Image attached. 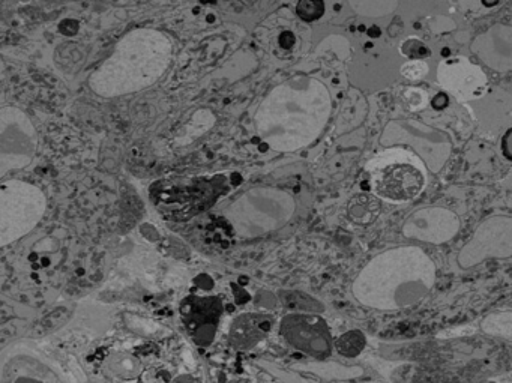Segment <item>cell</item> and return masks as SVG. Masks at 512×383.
<instances>
[{
  "mask_svg": "<svg viewBox=\"0 0 512 383\" xmlns=\"http://www.w3.org/2000/svg\"><path fill=\"white\" fill-rule=\"evenodd\" d=\"M332 97L316 77H290L263 97L253 116L254 130L269 149L292 154L316 143L328 127Z\"/></svg>",
  "mask_w": 512,
  "mask_h": 383,
  "instance_id": "1",
  "label": "cell"
},
{
  "mask_svg": "<svg viewBox=\"0 0 512 383\" xmlns=\"http://www.w3.org/2000/svg\"><path fill=\"white\" fill-rule=\"evenodd\" d=\"M437 266L427 251L401 245L376 254L352 283L356 302L370 310H406L419 304L436 286Z\"/></svg>",
  "mask_w": 512,
  "mask_h": 383,
  "instance_id": "2",
  "label": "cell"
},
{
  "mask_svg": "<svg viewBox=\"0 0 512 383\" xmlns=\"http://www.w3.org/2000/svg\"><path fill=\"white\" fill-rule=\"evenodd\" d=\"M172 59V38L166 32L133 29L91 74L89 88L103 98L137 94L154 86L169 70Z\"/></svg>",
  "mask_w": 512,
  "mask_h": 383,
  "instance_id": "3",
  "label": "cell"
},
{
  "mask_svg": "<svg viewBox=\"0 0 512 383\" xmlns=\"http://www.w3.org/2000/svg\"><path fill=\"white\" fill-rule=\"evenodd\" d=\"M295 212L296 199L290 191L274 185H254L224 206L223 217L236 238L251 241L283 229Z\"/></svg>",
  "mask_w": 512,
  "mask_h": 383,
  "instance_id": "4",
  "label": "cell"
},
{
  "mask_svg": "<svg viewBox=\"0 0 512 383\" xmlns=\"http://www.w3.org/2000/svg\"><path fill=\"white\" fill-rule=\"evenodd\" d=\"M230 188L226 175L166 178L149 188L154 208L170 221H188L217 205Z\"/></svg>",
  "mask_w": 512,
  "mask_h": 383,
  "instance_id": "5",
  "label": "cell"
},
{
  "mask_svg": "<svg viewBox=\"0 0 512 383\" xmlns=\"http://www.w3.org/2000/svg\"><path fill=\"white\" fill-rule=\"evenodd\" d=\"M47 211V197L31 182L11 179L0 185V245L8 247L32 232Z\"/></svg>",
  "mask_w": 512,
  "mask_h": 383,
  "instance_id": "6",
  "label": "cell"
},
{
  "mask_svg": "<svg viewBox=\"0 0 512 383\" xmlns=\"http://www.w3.org/2000/svg\"><path fill=\"white\" fill-rule=\"evenodd\" d=\"M82 380L68 373L64 362L34 341L10 344L0 353V383H61Z\"/></svg>",
  "mask_w": 512,
  "mask_h": 383,
  "instance_id": "7",
  "label": "cell"
},
{
  "mask_svg": "<svg viewBox=\"0 0 512 383\" xmlns=\"http://www.w3.org/2000/svg\"><path fill=\"white\" fill-rule=\"evenodd\" d=\"M379 143L385 148L412 149L430 172H442L452 155V140L446 131L418 119H392L383 128Z\"/></svg>",
  "mask_w": 512,
  "mask_h": 383,
  "instance_id": "8",
  "label": "cell"
},
{
  "mask_svg": "<svg viewBox=\"0 0 512 383\" xmlns=\"http://www.w3.org/2000/svg\"><path fill=\"white\" fill-rule=\"evenodd\" d=\"M38 151L34 122L19 107L0 109V178L31 166Z\"/></svg>",
  "mask_w": 512,
  "mask_h": 383,
  "instance_id": "9",
  "label": "cell"
},
{
  "mask_svg": "<svg viewBox=\"0 0 512 383\" xmlns=\"http://www.w3.org/2000/svg\"><path fill=\"white\" fill-rule=\"evenodd\" d=\"M512 257V217L493 215L476 227L457 256L460 268L470 269L488 259Z\"/></svg>",
  "mask_w": 512,
  "mask_h": 383,
  "instance_id": "10",
  "label": "cell"
},
{
  "mask_svg": "<svg viewBox=\"0 0 512 383\" xmlns=\"http://www.w3.org/2000/svg\"><path fill=\"white\" fill-rule=\"evenodd\" d=\"M280 335L290 347L317 361H325L335 349L331 328L319 313L286 314L280 322Z\"/></svg>",
  "mask_w": 512,
  "mask_h": 383,
  "instance_id": "11",
  "label": "cell"
},
{
  "mask_svg": "<svg viewBox=\"0 0 512 383\" xmlns=\"http://www.w3.org/2000/svg\"><path fill=\"white\" fill-rule=\"evenodd\" d=\"M425 184L424 170L412 161L400 158L383 161L373 172L374 194L386 202H412L422 193Z\"/></svg>",
  "mask_w": 512,
  "mask_h": 383,
  "instance_id": "12",
  "label": "cell"
},
{
  "mask_svg": "<svg viewBox=\"0 0 512 383\" xmlns=\"http://www.w3.org/2000/svg\"><path fill=\"white\" fill-rule=\"evenodd\" d=\"M461 229V220L445 206L416 209L401 224V235L424 244L442 245L452 241Z\"/></svg>",
  "mask_w": 512,
  "mask_h": 383,
  "instance_id": "13",
  "label": "cell"
},
{
  "mask_svg": "<svg viewBox=\"0 0 512 383\" xmlns=\"http://www.w3.org/2000/svg\"><path fill=\"white\" fill-rule=\"evenodd\" d=\"M224 314V302L220 296L188 295L179 304V316L188 337L199 347L214 343Z\"/></svg>",
  "mask_w": 512,
  "mask_h": 383,
  "instance_id": "14",
  "label": "cell"
},
{
  "mask_svg": "<svg viewBox=\"0 0 512 383\" xmlns=\"http://www.w3.org/2000/svg\"><path fill=\"white\" fill-rule=\"evenodd\" d=\"M437 80L448 94L460 101L476 100L487 91L484 71L467 58H448L437 67Z\"/></svg>",
  "mask_w": 512,
  "mask_h": 383,
  "instance_id": "15",
  "label": "cell"
},
{
  "mask_svg": "<svg viewBox=\"0 0 512 383\" xmlns=\"http://www.w3.org/2000/svg\"><path fill=\"white\" fill-rule=\"evenodd\" d=\"M470 50L491 71L512 73V23L490 26L473 38Z\"/></svg>",
  "mask_w": 512,
  "mask_h": 383,
  "instance_id": "16",
  "label": "cell"
},
{
  "mask_svg": "<svg viewBox=\"0 0 512 383\" xmlns=\"http://www.w3.org/2000/svg\"><path fill=\"white\" fill-rule=\"evenodd\" d=\"M274 317L268 313H242L233 319L229 343L238 350H251L268 338L274 329Z\"/></svg>",
  "mask_w": 512,
  "mask_h": 383,
  "instance_id": "17",
  "label": "cell"
},
{
  "mask_svg": "<svg viewBox=\"0 0 512 383\" xmlns=\"http://www.w3.org/2000/svg\"><path fill=\"white\" fill-rule=\"evenodd\" d=\"M380 214H382V199L376 194H356L347 206V217L356 226H371L379 220Z\"/></svg>",
  "mask_w": 512,
  "mask_h": 383,
  "instance_id": "18",
  "label": "cell"
},
{
  "mask_svg": "<svg viewBox=\"0 0 512 383\" xmlns=\"http://www.w3.org/2000/svg\"><path fill=\"white\" fill-rule=\"evenodd\" d=\"M142 368V361L133 353L125 352V350L110 353L103 365L104 373L107 376L121 380L136 379L142 373Z\"/></svg>",
  "mask_w": 512,
  "mask_h": 383,
  "instance_id": "19",
  "label": "cell"
},
{
  "mask_svg": "<svg viewBox=\"0 0 512 383\" xmlns=\"http://www.w3.org/2000/svg\"><path fill=\"white\" fill-rule=\"evenodd\" d=\"M277 296L278 301L284 307L295 311V313H322L323 308H325L313 296L298 292V290H281Z\"/></svg>",
  "mask_w": 512,
  "mask_h": 383,
  "instance_id": "20",
  "label": "cell"
},
{
  "mask_svg": "<svg viewBox=\"0 0 512 383\" xmlns=\"http://www.w3.org/2000/svg\"><path fill=\"white\" fill-rule=\"evenodd\" d=\"M367 347V337L361 329H349L335 340V349L344 358H358Z\"/></svg>",
  "mask_w": 512,
  "mask_h": 383,
  "instance_id": "21",
  "label": "cell"
},
{
  "mask_svg": "<svg viewBox=\"0 0 512 383\" xmlns=\"http://www.w3.org/2000/svg\"><path fill=\"white\" fill-rule=\"evenodd\" d=\"M350 7L359 16L364 17H385L397 10V2L389 0H361V2H350Z\"/></svg>",
  "mask_w": 512,
  "mask_h": 383,
  "instance_id": "22",
  "label": "cell"
},
{
  "mask_svg": "<svg viewBox=\"0 0 512 383\" xmlns=\"http://www.w3.org/2000/svg\"><path fill=\"white\" fill-rule=\"evenodd\" d=\"M482 328H484V331L488 332V334L500 335V337L512 340V311L491 314V316L482 323Z\"/></svg>",
  "mask_w": 512,
  "mask_h": 383,
  "instance_id": "23",
  "label": "cell"
},
{
  "mask_svg": "<svg viewBox=\"0 0 512 383\" xmlns=\"http://www.w3.org/2000/svg\"><path fill=\"white\" fill-rule=\"evenodd\" d=\"M326 5L320 0H302L296 4V14L305 23H314L325 16Z\"/></svg>",
  "mask_w": 512,
  "mask_h": 383,
  "instance_id": "24",
  "label": "cell"
},
{
  "mask_svg": "<svg viewBox=\"0 0 512 383\" xmlns=\"http://www.w3.org/2000/svg\"><path fill=\"white\" fill-rule=\"evenodd\" d=\"M400 53L409 61H425L430 58L431 50L427 44L422 43L418 38H407L401 43Z\"/></svg>",
  "mask_w": 512,
  "mask_h": 383,
  "instance_id": "25",
  "label": "cell"
},
{
  "mask_svg": "<svg viewBox=\"0 0 512 383\" xmlns=\"http://www.w3.org/2000/svg\"><path fill=\"white\" fill-rule=\"evenodd\" d=\"M401 73L409 80H419L428 74V65L424 61H409L403 68Z\"/></svg>",
  "mask_w": 512,
  "mask_h": 383,
  "instance_id": "26",
  "label": "cell"
},
{
  "mask_svg": "<svg viewBox=\"0 0 512 383\" xmlns=\"http://www.w3.org/2000/svg\"><path fill=\"white\" fill-rule=\"evenodd\" d=\"M500 152L506 161L512 163V127H509L500 139Z\"/></svg>",
  "mask_w": 512,
  "mask_h": 383,
  "instance_id": "27",
  "label": "cell"
},
{
  "mask_svg": "<svg viewBox=\"0 0 512 383\" xmlns=\"http://www.w3.org/2000/svg\"><path fill=\"white\" fill-rule=\"evenodd\" d=\"M449 97L446 94H437L434 95L433 100H431V106L436 110H443L448 107Z\"/></svg>",
  "mask_w": 512,
  "mask_h": 383,
  "instance_id": "28",
  "label": "cell"
},
{
  "mask_svg": "<svg viewBox=\"0 0 512 383\" xmlns=\"http://www.w3.org/2000/svg\"><path fill=\"white\" fill-rule=\"evenodd\" d=\"M380 34H382V32H380V29L377 28V26H373V28L368 31V35H370L371 38H379Z\"/></svg>",
  "mask_w": 512,
  "mask_h": 383,
  "instance_id": "29",
  "label": "cell"
}]
</instances>
